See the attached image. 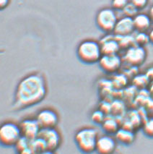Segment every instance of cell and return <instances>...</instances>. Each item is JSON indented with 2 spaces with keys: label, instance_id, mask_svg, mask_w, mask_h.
<instances>
[{
  "label": "cell",
  "instance_id": "cell-12",
  "mask_svg": "<svg viewBox=\"0 0 153 154\" xmlns=\"http://www.w3.org/2000/svg\"><path fill=\"white\" fill-rule=\"evenodd\" d=\"M103 54H118L121 47L113 33H108L99 41Z\"/></svg>",
  "mask_w": 153,
  "mask_h": 154
},
{
  "label": "cell",
  "instance_id": "cell-3",
  "mask_svg": "<svg viewBox=\"0 0 153 154\" xmlns=\"http://www.w3.org/2000/svg\"><path fill=\"white\" fill-rule=\"evenodd\" d=\"M98 131L92 127H85L78 130L74 135V143L81 153L90 154L95 151L99 137Z\"/></svg>",
  "mask_w": 153,
  "mask_h": 154
},
{
  "label": "cell",
  "instance_id": "cell-5",
  "mask_svg": "<svg viewBox=\"0 0 153 154\" xmlns=\"http://www.w3.org/2000/svg\"><path fill=\"white\" fill-rule=\"evenodd\" d=\"M116 10L113 8H102L98 12L95 17V24L97 28L104 33H113L118 18Z\"/></svg>",
  "mask_w": 153,
  "mask_h": 154
},
{
  "label": "cell",
  "instance_id": "cell-24",
  "mask_svg": "<svg viewBox=\"0 0 153 154\" xmlns=\"http://www.w3.org/2000/svg\"><path fill=\"white\" fill-rule=\"evenodd\" d=\"M139 10H140L130 2L126 5V6L122 10V12L124 16L134 18L135 16L139 13Z\"/></svg>",
  "mask_w": 153,
  "mask_h": 154
},
{
  "label": "cell",
  "instance_id": "cell-19",
  "mask_svg": "<svg viewBox=\"0 0 153 154\" xmlns=\"http://www.w3.org/2000/svg\"><path fill=\"white\" fill-rule=\"evenodd\" d=\"M117 41H118L119 46L121 47V50H124L126 51L129 48L131 47V46L136 45L135 44L134 36L132 35H116Z\"/></svg>",
  "mask_w": 153,
  "mask_h": 154
},
{
  "label": "cell",
  "instance_id": "cell-15",
  "mask_svg": "<svg viewBox=\"0 0 153 154\" xmlns=\"http://www.w3.org/2000/svg\"><path fill=\"white\" fill-rule=\"evenodd\" d=\"M101 129L105 134L114 135L116 132L122 127V123L118 121V117L113 115H107L106 119L100 125Z\"/></svg>",
  "mask_w": 153,
  "mask_h": 154
},
{
  "label": "cell",
  "instance_id": "cell-29",
  "mask_svg": "<svg viewBox=\"0 0 153 154\" xmlns=\"http://www.w3.org/2000/svg\"><path fill=\"white\" fill-rule=\"evenodd\" d=\"M146 108L145 111L147 112V117H149V114H152L153 117V98H150V100L149 101H147V103H146Z\"/></svg>",
  "mask_w": 153,
  "mask_h": 154
},
{
  "label": "cell",
  "instance_id": "cell-16",
  "mask_svg": "<svg viewBox=\"0 0 153 154\" xmlns=\"http://www.w3.org/2000/svg\"><path fill=\"white\" fill-rule=\"evenodd\" d=\"M133 19L135 30L137 32H147L152 23L149 15L145 13H138Z\"/></svg>",
  "mask_w": 153,
  "mask_h": 154
},
{
  "label": "cell",
  "instance_id": "cell-22",
  "mask_svg": "<svg viewBox=\"0 0 153 154\" xmlns=\"http://www.w3.org/2000/svg\"><path fill=\"white\" fill-rule=\"evenodd\" d=\"M106 114L103 112L101 109L99 108L98 109H95L93 112L91 113L90 115V120L93 124L97 125H101L102 123L104 122L106 117Z\"/></svg>",
  "mask_w": 153,
  "mask_h": 154
},
{
  "label": "cell",
  "instance_id": "cell-28",
  "mask_svg": "<svg viewBox=\"0 0 153 154\" xmlns=\"http://www.w3.org/2000/svg\"><path fill=\"white\" fill-rule=\"evenodd\" d=\"M148 2L149 0H131V2L140 10L145 8L148 5Z\"/></svg>",
  "mask_w": 153,
  "mask_h": 154
},
{
  "label": "cell",
  "instance_id": "cell-10",
  "mask_svg": "<svg viewBox=\"0 0 153 154\" xmlns=\"http://www.w3.org/2000/svg\"><path fill=\"white\" fill-rule=\"evenodd\" d=\"M38 137L44 140L48 150L55 151L59 148L62 143V136L56 128H44L40 130Z\"/></svg>",
  "mask_w": 153,
  "mask_h": 154
},
{
  "label": "cell",
  "instance_id": "cell-35",
  "mask_svg": "<svg viewBox=\"0 0 153 154\" xmlns=\"http://www.w3.org/2000/svg\"><path fill=\"white\" fill-rule=\"evenodd\" d=\"M149 41H150V44L153 45V28L149 32Z\"/></svg>",
  "mask_w": 153,
  "mask_h": 154
},
{
  "label": "cell",
  "instance_id": "cell-6",
  "mask_svg": "<svg viewBox=\"0 0 153 154\" xmlns=\"http://www.w3.org/2000/svg\"><path fill=\"white\" fill-rule=\"evenodd\" d=\"M147 59V51L143 46L134 45L126 49L122 57L123 62L128 66L140 67Z\"/></svg>",
  "mask_w": 153,
  "mask_h": 154
},
{
  "label": "cell",
  "instance_id": "cell-20",
  "mask_svg": "<svg viewBox=\"0 0 153 154\" xmlns=\"http://www.w3.org/2000/svg\"><path fill=\"white\" fill-rule=\"evenodd\" d=\"M30 148L35 154L40 153L43 151L48 150L47 145H46L44 140L42 139L41 137H38V136L35 139L31 141Z\"/></svg>",
  "mask_w": 153,
  "mask_h": 154
},
{
  "label": "cell",
  "instance_id": "cell-36",
  "mask_svg": "<svg viewBox=\"0 0 153 154\" xmlns=\"http://www.w3.org/2000/svg\"><path fill=\"white\" fill-rule=\"evenodd\" d=\"M38 154H55V151H52L50 150H46L45 151H43L41 153Z\"/></svg>",
  "mask_w": 153,
  "mask_h": 154
},
{
  "label": "cell",
  "instance_id": "cell-7",
  "mask_svg": "<svg viewBox=\"0 0 153 154\" xmlns=\"http://www.w3.org/2000/svg\"><path fill=\"white\" fill-rule=\"evenodd\" d=\"M100 69L108 75H114L120 70L122 67V57L118 54H103L98 62Z\"/></svg>",
  "mask_w": 153,
  "mask_h": 154
},
{
  "label": "cell",
  "instance_id": "cell-32",
  "mask_svg": "<svg viewBox=\"0 0 153 154\" xmlns=\"http://www.w3.org/2000/svg\"><path fill=\"white\" fill-rule=\"evenodd\" d=\"M147 88H148V92H149V96H150L152 98H153V82H151Z\"/></svg>",
  "mask_w": 153,
  "mask_h": 154
},
{
  "label": "cell",
  "instance_id": "cell-23",
  "mask_svg": "<svg viewBox=\"0 0 153 154\" xmlns=\"http://www.w3.org/2000/svg\"><path fill=\"white\" fill-rule=\"evenodd\" d=\"M134 40L136 45L143 47L150 43L149 33H147V32H137V33L134 35Z\"/></svg>",
  "mask_w": 153,
  "mask_h": 154
},
{
  "label": "cell",
  "instance_id": "cell-21",
  "mask_svg": "<svg viewBox=\"0 0 153 154\" xmlns=\"http://www.w3.org/2000/svg\"><path fill=\"white\" fill-rule=\"evenodd\" d=\"M141 128L144 135L149 138H153V117H147L145 119Z\"/></svg>",
  "mask_w": 153,
  "mask_h": 154
},
{
  "label": "cell",
  "instance_id": "cell-4",
  "mask_svg": "<svg viewBox=\"0 0 153 154\" xmlns=\"http://www.w3.org/2000/svg\"><path fill=\"white\" fill-rule=\"evenodd\" d=\"M22 137L19 124L12 121L2 123L0 128V143L6 148L13 147Z\"/></svg>",
  "mask_w": 153,
  "mask_h": 154
},
{
  "label": "cell",
  "instance_id": "cell-25",
  "mask_svg": "<svg viewBox=\"0 0 153 154\" xmlns=\"http://www.w3.org/2000/svg\"><path fill=\"white\" fill-rule=\"evenodd\" d=\"M30 143H31V140H29L26 138V137H22V136L14 147L15 148L16 151L18 153L20 152L30 148Z\"/></svg>",
  "mask_w": 153,
  "mask_h": 154
},
{
  "label": "cell",
  "instance_id": "cell-33",
  "mask_svg": "<svg viewBox=\"0 0 153 154\" xmlns=\"http://www.w3.org/2000/svg\"><path fill=\"white\" fill-rule=\"evenodd\" d=\"M17 154H35V153L32 151V150L31 149V148H27V149L20 152V153H18Z\"/></svg>",
  "mask_w": 153,
  "mask_h": 154
},
{
  "label": "cell",
  "instance_id": "cell-13",
  "mask_svg": "<svg viewBox=\"0 0 153 154\" xmlns=\"http://www.w3.org/2000/svg\"><path fill=\"white\" fill-rule=\"evenodd\" d=\"M135 30L134 19L132 17H124L118 20L113 33L116 35H132Z\"/></svg>",
  "mask_w": 153,
  "mask_h": 154
},
{
  "label": "cell",
  "instance_id": "cell-31",
  "mask_svg": "<svg viewBox=\"0 0 153 154\" xmlns=\"http://www.w3.org/2000/svg\"><path fill=\"white\" fill-rule=\"evenodd\" d=\"M10 2V0H0V8L2 10H4L8 7Z\"/></svg>",
  "mask_w": 153,
  "mask_h": 154
},
{
  "label": "cell",
  "instance_id": "cell-26",
  "mask_svg": "<svg viewBox=\"0 0 153 154\" xmlns=\"http://www.w3.org/2000/svg\"><path fill=\"white\" fill-rule=\"evenodd\" d=\"M129 3V0H112L111 8L117 11H122Z\"/></svg>",
  "mask_w": 153,
  "mask_h": 154
},
{
  "label": "cell",
  "instance_id": "cell-11",
  "mask_svg": "<svg viewBox=\"0 0 153 154\" xmlns=\"http://www.w3.org/2000/svg\"><path fill=\"white\" fill-rule=\"evenodd\" d=\"M116 146L117 141L114 135L104 134L98 137L95 152L98 154H113Z\"/></svg>",
  "mask_w": 153,
  "mask_h": 154
},
{
  "label": "cell",
  "instance_id": "cell-8",
  "mask_svg": "<svg viewBox=\"0 0 153 154\" xmlns=\"http://www.w3.org/2000/svg\"><path fill=\"white\" fill-rule=\"evenodd\" d=\"M35 119L41 129L56 128L59 122L58 113L51 108L40 109L37 113Z\"/></svg>",
  "mask_w": 153,
  "mask_h": 154
},
{
  "label": "cell",
  "instance_id": "cell-1",
  "mask_svg": "<svg viewBox=\"0 0 153 154\" xmlns=\"http://www.w3.org/2000/svg\"><path fill=\"white\" fill-rule=\"evenodd\" d=\"M48 92L45 77L40 72L26 75L19 81L14 94L12 109L21 111L39 104Z\"/></svg>",
  "mask_w": 153,
  "mask_h": 154
},
{
  "label": "cell",
  "instance_id": "cell-30",
  "mask_svg": "<svg viewBox=\"0 0 153 154\" xmlns=\"http://www.w3.org/2000/svg\"><path fill=\"white\" fill-rule=\"evenodd\" d=\"M145 74L148 77L149 80L151 82H153V66L147 69V70L145 72Z\"/></svg>",
  "mask_w": 153,
  "mask_h": 154
},
{
  "label": "cell",
  "instance_id": "cell-9",
  "mask_svg": "<svg viewBox=\"0 0 153 154\" xmlns=\"http://www.w3.org/2000/svg\"><path fill=\"white\" fill-rule=\"evenodd\" d=\"M22 137H26L29 140H33L39 135L40 128V125L35 118H25L18 123Z\"/></svg>",
  "mask_w": 153,
  "mask_h": 154
},
{
  "label": "cell",
  "instance_id": "cell-14",
  "mask_svg": "<svg viewBox=\"0 0 153 154\" xmlns=\"http://www.w3.org/2000/svg\"><path fill=\"white\" fill-rule=\"evenodd\" d=\"M117 143L124 146H130L136 139L135 131L121 127L114 135Z\"/></svg>",
  "mask_w": 153,
  "mask_h": 154
},
{
  "label": "cell",
  "instance_id": "cell-17",
  "mask_svg": "<svg viewBox=\"0 0 153 154\" xmlns=\"http://www.w3.org/2000/svg\"><path fill=\"white\" fill-rule=\"evenodd\" d=\"M150 83L151 81L145 73V74L139 73L131 79V85L139 90L147 88Z\"/></svg>",
  "mask_w": 153,
  "mask_h": 154
},
{
  "label": "cell",
  "instance_id": "cell-34",
  "mask_svg": "<svg viewBox=\"0 0 153 154\" xmlns=\"http://www.w3.org/2000/svg\"><path fill=\"white\" fill-rule=\"evenodd\" d=\"M148 15H149V17H150L151 20H152V22L153 23V5H152V7H151V8H149Z\"/></svg>",
  "mask_w": 153,
  "mask_h": 154
},
{
  "label": "cell",
  "instance_id": "cell-18",
  "mask_svg": "<svg viewBox=\"0 0 153 154\" xmlns=\"http://www.w3.org/2000/svg\"><path fill=\"white\" fill-rule=\"evenodd\" d=\"M129 79L124 73H116L113 75V78H112V84H113V88L118 90L124 88L127 86L128 83H129Z\"/></svg>",
  "mask_w": 153,
  "mask_h": 154
},
{
  "label": "cell",
  "instance_id": "cell-27",
  "mask_svg": "<svg viewBox=\"0 0 153 154\" xmlns=\"http://www.w3.org/2000/svg\"><path fill=\"white\" fill-rule=\"evenodd\" d=\"M139 67H135V66H128L127 69L123 73H124L129 78L132 79L134 76L139 74Z\"/></svg>",
  "mask_w": 153,
  "mask_h": 154
},
{
  "label": "cell",
  "instance_id": "cell-2",
  "mask_svg": "<svg viewBox=\"0 0 153 154\" xmlns=\"http://www.w3.org/2000/svg\"><path fill=\"white\" fill-rule=\"evenodd\" d=\"M76 54L82 63L93 64L98 63L103 53L99 42L86 39L81 42L77 46Z\"/></svg>",
  "mask_w": 153,
  "mask_h": 154
}]
</instances>
